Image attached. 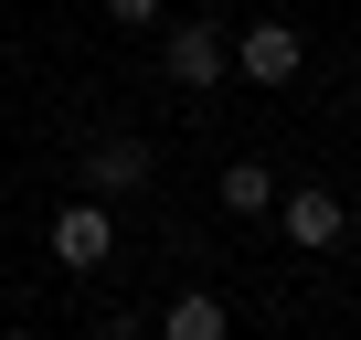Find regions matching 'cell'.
I'll return each mask as SVG.
<instances>
[{"mask_svg":"<svg viewBox=\"0 0 361 340\" xmlns=\"http://www.w3.org/2000/svg\"><path fill=\"white\" fill-rule=\"evenodd\" d=\"M224 213H276V170L266 159H234L224 170Z\"/></svg>","mask_w":361,"mask_h":340,"instance_id":"obj_7","label":"cell"},{"mask_svg":"<svg viewBox=\"0 0 361 340\" xmlns=\"http://www.w3.org/2000/svg\"><path fill=\"white\" fill-rule=\"evenodd\" d=\"M159 64H170V85H180V96H213V85H224V64H234V43H224V22H213V11H180V22L159 32Z\"/></svg>","mask_w":361,"mask_h":340,"instance_id":"obj_1","label":"cell"},{"mask_svg":"<svg viewBox=\"0 0 361 340\" xmlns=\"http://www.w3.org/2000/svg\"><path fill=\"white\" fill-rule=\"evenodd\" d=\"M106 255H117V224H106V202H54V266L96 277Z\"/></svg>","mask_w":361,"mask_h":340,"instance_id":"obj_3","label":"cell"},{"mask_svg":"<svg viewBox=\"0 0 361 340\" xmlns=\"http://www.w3.org/2000/svg\"><path fill=\"white\" fill-rule=\"evenodd\" d=\"M234 329V308L213 298V287H180L170 308H159V340H224Z\"/></svg>","mask_w":361,"mask_h":340,"instance_id":"obj_6","label":"cell"},{"mask_svg":"<svg viewBox=\"0 0 361 340\" xmlns=\"http://www.w3.org/2000/svg\"><path fill=\"white\" fill-rule=\"evenodd\" d=\"M0 340H32V329H0Z\"/></svg>","mask_w":361,"mask_h":340,"instance_id":"obj_9","label":"cell"},{"mask_svg":"<svg viewBox=\"0 0 361 340\" xmlns=\"http://www.w3.org/2000/svg\"><path fill=\"white\" fill-rule=\"evenodd\" d=\"M298 64H308L298 22H255V32L234 43V75H245V85H298Z\"/></svg>","mask_w":361,"mask_h":340,"instance_id":"obj_5","label":"cell"},{"mask_svg":"<svg viewBox=\"0 0 361 340\" xmlns=\"http://www.w3.org/2000/svg\"><path fill=\"white\" fill-rule=\"evenodd\" d=\"M276 224H287V245H298V255H329V245L350 234V213H340V192H319V181H298V192H276Z\"/></svg>","mask_w":361,"mask_h":340,"instance_id":"obj_2","label":"cell"},{"mask_svg":"<svg viewBox=\"0 0 361 340\" xmlns=\"http://www.w3.org/2000/svg\"><path fill=\"white\" fill-rule=\"evenodd\" d=\"M149 138H96L85 149V202H128V192H149Z\"/></svg>","mask_w":361,"mask_h":340,"instance_id":"obj_4","label":"cell"},{"mask_svg":"<svg viewBox=\"0 0 361 340\" xmlns=\"http://www.w3.org/2000/svg\"><path fill=\"white\" fill-rule=\"evenodd\" d=\"M96 11H106V22H117V32H149V22H159V11H170V0H96Z\"/></svg>","mask_w":361,"mask_h":340,"instance_id":"obj_8","label":"cell"}]
</instances>
